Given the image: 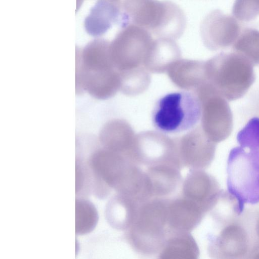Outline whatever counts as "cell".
<instances>
[{
    "label": "cell",
    "instance_id": "obj_3",
    "mask_svg": "<svg viewBox=\"0 0 259 259\" xmlns=\"http://www.w3.org/2000/svg\"><path fill=\"white\" fill-rule=\"evenodd\" d=\"M254 66L235 52L221 53L205 62L206 81L228 101L245 95L255 80Z\"/></svg>",
    "mask_w": 259,
    "mask_h": 259
},
{
    "label": "cell",
    "instance_id": "obj_13",
    "mask_svg": "<svg viewBox=\"0 0 259 259\" xmlns=\"http://www.w3.org/2000/svg\"><path fill=\"white\" fill-rule=\"evenodd\" d=\"M136 136L126 120L116 119L105 126L102 143L103 148L122 154L133 161L132 155Z\"/></svg>",
    "mask_w": 259,
    "mask_h": 259
},
{
    "label": "cell",
    "instance_id": "obj_19",
    "mask_svg": "<svg viewBox=\"0 0 259 259\" xmlns=\"http://www.w3.org/2000/svg\"><path fill=\"white\" fill-rule=\"evenodd\" d=\"M75 231L78 234L91 231L98 221V213L95 206L89 201L77 199L75 203Z\"/></svg>",
    "mask_w": 259,
    "mask_h": 259
},
{
    "label": "cell",
    "instance_id": "obj_2",
    "mask_svg": "<svg viewBox=\"0 0 259 259\" xmlns=\"http://www.w3.org/2000/svg\"><path fill=\"white\" fill-rule=\"evenodd\" d=\"M168 198H152L141 203L125 238L132 248L144 255L158 254L168 233Z\"/></svg>",
    "mask_w": 259,
    "mask_h": 259
},
{
    "label": "cell",
    "instance_id": "obj_15",
    "mask_svg": "<svg viewBox=\"0 0 259 259\" xmlns=\"http://www.w3.org/2000/svg\"><path fill=\"white\" fill-rule=\"evenodd\" d=\"M158 255L160 259H196L199 249L190 232L168 231Z\"/></svg>",
    "mask_w": 259,
    "mask_h": 259
},
{
    "label": "cell",
    "instance_id": "obj_9",
    "mask_svg": "<svg viewBox=\"0 0 259 259\" xmlns=\"http://www.w3.org/2000/svg\"><path fill=\"white\" fill-rule=\"evenodd\" d=\"M180 164L190 169L207 168L215 155L216 145L210 140L201 127H197L176 138Z\"/></svg>",
    "mask_w": 259,
    "mask_h": 259
},
{
    "label": "cell",
    "instance_id": "obj_8",
    "mask_svg": "<svg viewBox=\"0 0 259 259\" xmlns=\"http://www.w3.org/2000/svg\"><path fill=\"white\" fill-rule=\"evenodd\" d=\"M133 160L139 165L149 166L167 163L182 168L176 138L155 131L143 132L136 135Z\"/></svg>",
    "mask_w": 259,
    "mask_h": 259
},
{
    "label": "cell",
    "instance_id": "obj_18",
    "mask_svg": "<svg viewBox=\"0 0 259 259\" xmlns=\"http://www.w3.org/2000/svg\"><path fill=\"white\" fill-rule=\"evenodd\" d=\"M232 47L234 51L244 56L254 66L259 65V30L245 29Z\"/></svg>",
    "mask_w": 259,
    "mask_h": 259
},
{
    "label": "cell",
    "instance_id": "obj_16",
    "mask_svg": "<svg viewBox=\"0 0 259 259\" xmlns=\"http://www.w3.org/2000/svg\"><path fill=\"white\" fill-rule=\"evenodd\" d=\"M140 203L131 197L116 193L106 206L108 222L114 229L126 230L132 224Z\"/></svg>",
    "mask_w": 259,
    "mask_h": 259
},
{
    "label": "cell",
    "instance_id": "obj_6",
    "mask_svg": "<svg viewBox=\"0 0 259 259\" xmlns=\"http://www.w3.org/2000/svg\"><path fill=\"white\" fill-rule=\"evenodd\" d=\"M216 234L208 237V252L213 258H248L249 236L241 214H231L215 221Z\"/></svg>",
    "mask_w": 259,
    "mask_h": 259
},
{
    "label": "cell",
    "instance_id": "obj_7",
    "mask_svg": "<svg viewBox=\"0 0 259 259\" xmlns=\"http://www.w3.org/2000/svg\"><path fill=\"white\" fill-rule=\"evenodd\" d=\"M134 164L125 155L106 148L97 151L89 161V166L95 178L97 195L106 197L117 190Z\"/></svg>",
    "mask_w": 259,
    "mask_h": 259
},
{
    "label": "cell",
    "instance_id": "obj_21",
    "mask_svg": "<svg viewBox=\"0 0 259 259\" xmlns=\"http://www.w3.org/2000/svg\"><path fill=\"white\" fill-rule=\"evenodd\" d=\"M232 14L238 20L249 21L254 19L259 15V0H235Z\"/></svg>",
    "mask_w": 259,
    "mask_h": 259
},
{
    "label": "cell",
    "instance_id": "obj_12",
    "mask_svg": "<svg viewBox=\"0 0 259 259\" xmlns=\"http://www.w3.org/2000/svg\"><path fill=\"white\" fill-rule=\"evenodd\" d=\"M180 168L167 163L147 166L145 172L150 198H168L182 182Z\"/></svg>",
    "mask_w": 259,
    "mask_h": 259
},
{
    "label": "cell",
    "instance_id": "obj_20",
    "mask_svg": "<svg viewBox=\"0 0 259 259\" xmlns=\"http://www.w3.org/2000/svg\"><path fill=\"white\" fill-rule=\"evenodd\" d=\"M241 213L250 243L248 258H259V203Z\"/></svg>",
    "mask_w": 259,
    "mask_h": 259
},
{
    "label": "cell",
    "instance_id": "obj_1",
    "mask_svg": "<svg viewBox=\"0 0 259 259\" xmlns=\"http://www.w3.org/2000/svg\"><path fill=\"white\" fill-rule=\"evenodd\" d=\"M237 141L228 157L227 186L242 213L245 204L259 203V117L248 121Z\"/></svg>",
    "mask_w": 259,
    "mask_h": 259
},
{
    "label": "cell",
    "instance_id": "obj_5",
    "mask_svg": "<svg viewBox=\"0 0 259 259\" xmlns=\"http://www.w3.org/2000/svg\"><path fill=\"white\" fill-rule=\"evenodd\" d=\"M194 92L201 104V127L212 142L217 144L227 139L233 130V115L228 101L207 82Z\"/></svg>",
    "mask_w": 259,
    "mask_h": 259
},
{
    "label": "cell",
    "instance_id": "obj_14",
    "mask_svg": "<svg viewBox=\"0 0 259 259\" xmlns=\"http://www.w3.org/2000/svg\"><path fill=\"white\" fill-rule=\"evenodd\" d=\"M166 73L174 84L185 91H195L206 81L205 62L202 61L177 60Z\"/></svg>",
    "mask_w": 259,
    "mask_h": 259
},
{
    "label": "cell",
    "instance_id": "obj_10",
    "mask_svg": "<svg viewBox=\"0 0 259 259\" xmlns=\"http://www.w3.org/2000/svg\"><path fill=\"white\" fill-rule=\"evenodd\" d=\"M181 195L210 212L223 191L216 179L202 169H190L182 185Z\"/></svg>",
    "mask_w": 259,
    "mask_h": 259
},
{
    "label": "cell",
    "instance_id": "obj_4",
    "mask_svg": "<svg viewBox=\"0 0 259 259\" xmlns=\"http://www.w3.org/2000/svg\"><path fill=\"white\" fill-rule=\"evenodd\" d=\"M200 102L194 92L170 93L157 102L152 113L154 126L164 133L173 134L193 128L201 118Z\"/></svg>",
    "mask_w": 259,
    "mask_h": 259
},
{
    "label": "cell",
    "instance_id": "obj_11",
    "mask_svg": "<svg viewBox=\"0 0 259 259\" xmlns=\"http://www.w3.org/2000/svg\"><path fill=\"white\" fill-rule=\"evenodd\" d=\"M207 212L203 207L181 195L168 199V231L190 232L197 227Z\"/></svg>",
    "mask_w": 259,
    "mask_h": 259
},
{
    "label": "cell",
    "instance_id": "obj_17",
    "mask_svg": "<svg viewBox=\"0 0 259 259\" xmlns=\"http://www.w3.org/2000/svg\"><path fill=\"white\" fill-rule=\"evenodd\" d=\"M119 90L128 96H135L145 92L151 82L149 72L143 66L119 71Z\"/></svg>",
    "mask_w": 259,
    "mask_h": 259
}]
</instances>
